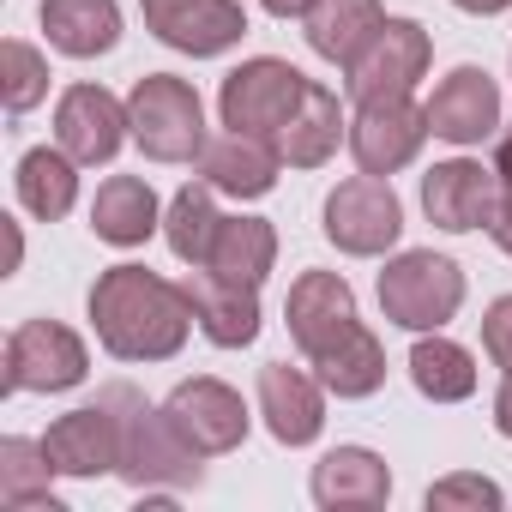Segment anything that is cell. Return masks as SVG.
I'll list each match as a JSON object with an SVG mask.
<instances>
[{"label": "cell", "mask_w": 512, "mask_h": 512, "mask_svg": "<svg viewBox=\"0 0 512 512\" xmlns=\"http://www.w3.org/2000/svg\"><path fill=\"white\" fill-rule=\"evenodd\" d=\"M139 13H145V31L163 49L193 55V61H211V55H223L247 37L241 0H139Z\"/></svg>", "instance_id": "9"}, {"label": "cell", "mask_w": 512, "mask_h": 512, "mask_svg": "<svg viewBox=\"0 0 512 512\" xmlns=\"http://www.w3.org/2000/svg\"><path fill=\"white\" fill-rule=\"evenodd\" d=\"M127 103L103 85H67L61 103H55V145L79 163V169H97L121 151L127 139Z\"/></svg>", "instance_id": "13"}, {"label": "cell", "mask_w": 512, "mask_h": 512, "mask_svg": "<svg viewBox=\"0 0 512 512\" xmlns=\"http://www.w3.org/2000/svg\"><path fill=\"white\" fill-rule=\"evenodd\" d=\"M482 350H488L494 368L512 374V296L488 302V314H482Z\"/></svg>", "instance_id": "33"}, {"label": "cell", "mask_w": 512, "mask_h": 512, "mask_svg": "<svg viewBox=\"0 0 512 512\" xmlns=\"http://www.w3.org/2000/svg\"><path fill=\"white\" fill-rule=\"evenodd\" d=\"M386 25V7L380 0H314V7L302 13V31H308V49L332 67H350L374 31Z\"/></svg>", "instance_id": "21"}, {"label": "cell", "mask_w": 512, "mask_h": 512, "mask_svg": "<svg viewBox=\"0 0 512 512\" xmlns=\"http://www.w3.org/2000/svg\"><path fill=\"white\" fill-rule=\"evenodd\" d=\"M0 386L7 392H73L91 374L85 338L61 320H25L7 338V356H0Z\"/></svg>", "instance_id": "7"}, {"label": "cell", "mask_w": 512, "mask_h": 512, "mask_svg": "<svg viewBox=\"0 0 512 512\" xmlns=\"http://www.w3.org/2000/svg\"><path fill=\"white\" fill-rule=\"evenodd\" d=\"M109 398L121 410V476L133 488H199L205 482V452H193L175 434L163 404L151 410L133 386H109Z\"/></svg>", "instance_id": "2"}, {"label": "cell", "mask_w": 512, "mask_h": 512, "mask_svg": "<svg viewBox=\"0 0 512 512\" xmlns=\"http://www.w3.org/2000/svg\"><path fill=\"white\" fill-rule=\"evenodd\" d=\"M302 97H308V79H302L290 61H278V55H253V61H241V67L223 79L217 115H223V127H235V133L278 139Z\"/></svg>", "instance_id": "5"}, {"label": "cell", "mask_w": 512, "mask_h": 512, "mask_svg": "<svg viewBox=\"0 0 512 512\" xmlns=\"http://www.w3.org/2000/svg\"><path fill=\"white\" fill-rule=\"evenodd\" d=\"M272 266H278V229H272L266 217H223V223H217V241H211L205 272L260 290V284L272 278Z\"/></svg>", "instance_id": "25"}, {"label": "cell", "mask_w": 512, "mask_h": 512, "mask_svg": "<svg viewBox=\"0 0 512 512\" xmlns=\"http://www.w3.org/2000/svg\"><path fill=\"white\" fill-rule=\"evenodd\" d=\"M494 175H500V193H512V133H506L500 151H494Z\"/></svg>", "instance_id": "36"}, {"label": "cell", "mask_w": 512, "mask_h": 512, "mask_svg": "<svg viewBox=\"0 0 512 512\" xmlns=\"http://www.w3.org/2000/svg\"><path fill=\"white\" fill-rule=\"evenodd\" d=\"M0 97H7L13 115H31L49 97V61L31 43H19V37L0 43Z\"/></svg>", "instance_id": "31"}, {"label": "cell", "mask_w": 512, "mask_h": 512, "mask_svg": "<svg viewBox=\"0 0 512 512\" xmlns=\"http://www.w3.org/2000/svg\"><path fill=\"white\" fill-rule=\"evenodd\" d=\"M49 476H55V464H49L43 440H19V434L0 440V506L7 512H31V506L61 512V500L49 494Z\"/></svg>", "instance_id": "29"}, {"label": "cell", "mask_w": 512, "mask_h": 512, "mask_svg": "<svg viewBox=\"0 0 512 512\" xmlns=\"http://www.w3.org/2000/svg\"><path fill=\"white\" fill-rule=\"evenodd\" d=\"M43 31L49 49L73 55V61H97L121 43V7L115 0H43Z\"/></svg>", "instance_id": "23"}, {"label": "cell", "mask_w": 512, "mask_h": 512, "mask_svg": "<svg viewBox=\"0 0 512 512\" xmlns=\"http://www.w3.org/2000/svg\"><path fill=\"white\" fill-rule=\"evenodd\" d=\"M260 416H266L278 446H314L320 428H326V386H320V374H302L290 362H266L260 368Z\"/></svg>", "instance_id": "17"}, {"label": "cell", "mask_w": 512, "mask_h": 512, "mask_svg": "<svg viewBox=\"0 0 512 512\" xmlns=\"http://www.w3.org/2000/svg\"><path fill=\"white\" fill-rule=\"evenodd\" d=\"M422 109H428V133L434 139H446V145H482L500 127V85L482 67H452Z\"/></svg>", "instance_id": "16"}, {"label": "cell", "mask_w": 512, "mask_h": 512, "mask_svg": "<svg viewBox=\"0 0 512 512\" xmlns=\"http://www.w3.org/2000/svg\"><path fill=\"white\" fill-rule=\"evenodd\" d=\"M494 428L512 440V374L500 380V392H494Z\"/></svg>", "instance_id": "35"}, {"label": "cell", "mask_w": 512, "mask_h": 512, "mask_svg": "<svg viewBox=\"0 0 512 512\" xmlns=\"http://www.w3.org/2000/svg\"><path fill=\"white\" fill-rule=\"evenodd\" d=\"M19 205L43 223H61L73 205H79V163L55 145H37L19 157Z\"/></svg>", "instance_id": "26"}, {"label": "cell", "mask_w": 512, "mask_h": 512, "mask_svg": "<svg viewBox=\"0 0 512 512\" xmlns=\"http://www.w3.org/2000/svg\"><path fill=\"white\" fill-rule=\"evenodd\" d=\"M260 7H266L272 19H302V13L314 7V0H260Z\"/></svg>", "instance_id": "38"}, {"label": "cell", "mask_w": 512, "mask_h": 512, "mask_svg": "<svg viewBox=\"0 0 512 512\" xmlns=\"http://www.w3.org/2000/svg\"><path fill=\"white\" fill-rule=\"evenodd\" d=\"M43 452H49L55 476H85L91 482V476L121 470V410H115V398L103 392L97 404H79V410L55 416L49 434H43Z\"/></svg>", "instance_id": "11"}, {"label": "cell", "mask_w": 512, "mask_h": 512, "mask_svg": "<svg viewBox=\"0 0 512 512\" xmlns=\"http://www.w3.org/2000/svg\"><path fill=\"white\" fill-rule=\"evenodd\" d=\"M338 139H350V121H344L338 97L308 79V97L296 103V115L284 121V133H278L272 145H278V157H284L290 169H320V163L338 151Z\"/></svg>", "instance_id": "22"}, {"label": "cell", "mask_w": 512, "mask_h": 512, "mask_svg": "<svg viewBox=\"0 0 512 512\" xmlns=\"http://www.w3.org/2000/svg\"><path fill=\"white\" fill-rule=\"evenodd\" d=\"M404 235V205L386 175H350L326 193V241L350 260H374V253L398 247Z\"/></svg>", "instance_id": "6"}, {"label": "cell", "mask_w": 512, "mask_h": 512, "mask_svg": "<svg viewBox=\"0 0 512 512\" xmlns=\"http://www.w3.org/2000/svg\"><path fill=\"white\" fill-rule=\"evenodd\" d=\"M464 308V272L434 247H410L380 272V314L404 332H440Z\"/></svg>", "instance_id": "4"}, {"label": "cell", "mask_w": 512, "mask_h": 512, "mask_svg": "<svg viewBox=\"0 0 512 512\" xmlns=\"http://www.w3.org/2000/svg\"><path fill=\"white\" fill-rule=\"evenodd\" d=\"M181 290H187V302H193L199 332H205L217 350H241V344L260 338V290L229 284V278H217V272H205V266H193V272L181 278Z\"/></svg>", "instance_id": "18"}, {"label": "cell", "mask_w": 512, "mask_h": 512, "mask_svg": "<svg viewBox=\"0 0 512 512\" xmlns=\"http://www.w3.org/2000/svg\"><path fill=\"white\" fill-rule=\"evenodd\" d=\"M452 7H458V13H476V19H494V13L512 7V0H452Z\"/></svg>", "instance_id": "37"}, {"label": "cell", "mask_w": 512, "mask_h": 512, "mask_svg": "<svg viewBox=\"0 0 512 512\" xmlns=\"http://www.w3.org/2000/svg\"><path fill=\"white\" fill-rule=\"evenodd\" d=\"M127 127H133V145L151 157V163H193L205 151V103L187 79L175 73H145L133 79V97H127Z\"/></svg>", "instance_id": "3"}, {"label": "cell", "mask_w": 512, "mask_h": 512, "mask_svg": "<svg viewBox=\"0 0 512 512\" xmlns=\"http://www.w3.org/2000/svg\"><path fill=\"white\" fill-rule=\"evenodd\" d=\"M494 205H500V175L470 163V157H446L422 175V211L434 229L446 235H470V229H488L494 223Z\"/></svg>", "instance_id": "14"}, {"label": "cell", "mask_w": 512, "mask_h": 512, "mask_svg": "<svg viewBox=\"0 0 512 512\" xmlns=\"http://www.w3.org/2000/svg\"><path fill=\"white\" fill-rule=\"evenodd\" d=\"M278 169H284V157H278L272 139H253V133H235V127L205 139V151H199V175L217 193H235V199H266L278 187Z\"/></svg>", "instance_id": "19"}, {"label": "cell", "mask_w": 512, "mask_h": 512, "mask_svg": "<svg viewBox=\"0 0 512 512\" xmlns=\"http://www.w3.org/2000/svg\"><path fill=\"white\" fill-rule=\"evenodd\" d=\"M284 320H290V338H296L302 362L326 356L338 338H350V332L362 326V314H356V290H350L338 272H302V278L290 284Z\"/></svg>", "instance_id": "15"}, {"label": "cell", "mask_w": 512, "mask_h": 512, "mask_svg": "<svg viewBox=\"0 0 512 512\" xmlns=\"http://www.w3.org/2000/svg\"><path fill=\"white\" fill-rule=\"evenodd\" d=\"M91 229L109 247H145L157 235V193L145 175H109L91 199Z\"/></svg>", "instance_id": "24"}, {"label": "cell", "mask_w": 512, "mask_h": 512, "mask_svg": "<svg viewBox=\"0 0 512 512\" xmlns=\"http://www.w3.org/2000/svg\"><path fill=\"white\" fill-rule=\"evenodd\" d=\"M163 416H169L175 434H181L193 452H205V458H223V452H235V446L247 440V404H241V392L223 386V380H211V374L181 380V386L163 398Z\"/></svg>", "instance_id": "10"}, {"label": "cell", "mask_w": 512, "mask_h": 512, "mask_svg": "<svg viewBox=\"0 0 512 512\" xmlns=\"http://www.w3.org/2000/svg\"><path fill=\"white\" fill-rule=\"evenodd\" d=\"M428 139V109H416L410 97H380V103H356L350 121V157L362 175H398L404 163H416Z\"/></svg>", "instance_id": "12"}, {"label": "cell", "mask_w": 512, "mask_h": 512, "mask_svg": "<svg viewBox=\"0 0 512 512\" xmlns=\"http://www.w3.org/2000/svg\"><path fill=\"white\" fill-rule=\"evenodd\" d=\"M217 187L211 181H193V187H181L175 199H169V217H163V241H169V253L181 266H205L211 260V241H217V199H211Z\"/></svg>", "instance_id": "30"}, {"label": "cell", "mask_w": 512, "mask_h": 512, "mask_svg": "<svg viewBox=\"0 0 512 512\" xmlns=\"http://www.w3.org/2000/svg\"><path fill=\"white\" fill-rule=\"evenodd\" d=\"M428 61H434V43L416 19H386L374 31V43L344 67V85L356 103H380V97H410L416 79H428Z\"/></svg>", "instance_id": "8"}, {"label": "cell", "mask_w": 512, "mask_h": 512, "mask_svg": "<svg viewBox=\"0 0 512 512\" xmlns=\"http://www.w3.org/2000/svg\"><path fill=\"white\" fill-rule=\"evenodd\" d=\"M410 380H416V392L434 398V404H464V398L476 392V356H470L464 344L440 338V332H422L416 350H410Z\"/></svg>", "instance_id": "28"}, {"label": "cell", "mask_w": 512, "mask_h": 512, "mask_svg": "<svg viewBox=\"0 0 512 512\" xmlns=\"http://www.w3.org/2000/svg\"><path fill=\"white\" fill-rule=\"evenodd\" d=\"M308 488H314V500L326 512H368V506H386L392 500V470L368 446H332L314 464V482Z\"/></svg>", "instance_id": "20"}, {"label": "cell", "mask_w": 512, "mask_h": 512, "mask_svg": "<svg viewBox=\"0 0 512 512\" xmlns=\"http://www.w3.org/2000/svg\"><path fill=\"white\" fill-rule=\"evenodd\" d=\"M308 368H314L320 386L338 392V398H374V392L386 386V350H380V338H374L368 326H356L350 338H338V344H332L326 356H314Z\"/></svg>", "instance_id": "27"}, {"label": "cell", "mask_w": 512, "mask_h": 512, "mask_svg": "<svg viewBox=\"0 0 512 512\" xmlns=\"http://www.w3.org/2000/svg\"><path fill=\"white\" fill-rule=\"evenodd\" d=\"M91 326L115 362H169V356H181V344L199 320H193V302L181 284H169L145 266H109L91 284Z\"/></svg>", "instance_id": "1"}, {"label": "cell", "mask_w": 512, "mask_h": 512, "mask_svg": "<svg viewBox=\"0 0 512 512\" xmlns=\"http://www.w3.org/2000/svg\"><path fill=\"white\" fill-rule=\"evenodd\" d=\"M422 506H428V512H494V506H506V494H500L488 476L458 470V476H440V482L422 494Z\"/></svg>", "instance_id": "32"}, {"label": "cell", "mask_w": 512, "mask_h": 512, "mask_svg": "<svg viewBox=\"0 0 512 512\" xmlns=\"http://www.w3.org/2000/svg\"><path fill=\"white\" fill-rule=\"evenodd\" d=\"M488 235H494V247L512 260V193H500V205H494V223H488Z\"/></svg>", "instance_id": "34"}]
</instances>
